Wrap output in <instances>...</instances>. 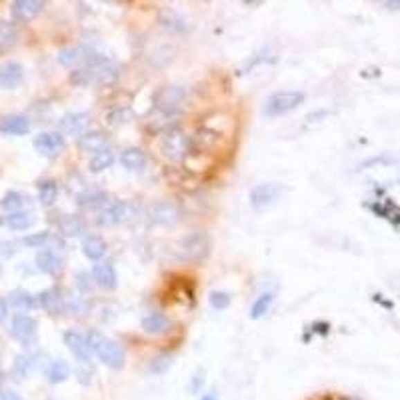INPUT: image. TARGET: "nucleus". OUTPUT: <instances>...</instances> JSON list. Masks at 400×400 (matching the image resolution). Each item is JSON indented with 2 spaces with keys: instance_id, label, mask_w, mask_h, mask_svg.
<instances>
[{
  "instance_id": "1",
  "label": "nucleus",
  "mask_w": 400,
  "mask_h": 400,
  "mask_svg": "<svg viewBox=\"0 0 400 400\" xmlns=\"http://www.w3.org/2000/svg\"><path fill=\"white\" fill-rule=\"evenodd\" d=\"M87 343L91 348L92 354H96L102 363L107 364L112 370H120L127 363V354L125 348L118 345L116 340H112L109 336H104L102 332L91 330L87 336Z\"/></svg>"
},
{
  "instance_id": "2",
  "label": "nucleus",
  "mask_w": 400,
  "mask_h": 400,
  "mask_svg": "<svg viewBox=\"0 0 400 400\" xmlns=\"http://www.w3.org/2000/svg\"><path fill=\"white\" fill-rule=\"evenodd\" d=\"M208 253H210V238L204 233H190L174 244V256L186 262L202 260L208 256Z\"/></svg>"
},
{
  "instance_id": "3",
  "label": "nucleus",
  "mask_w": 400,
  "mask_h": 400,
  "mask_svg": "<svg viewBox=\"0 0 400 400\" xmlns=\"http://www.w3.org/2000/svg\"><path fill=\"white\" fill-rule=\"evenodd\" d=\"M307 100L304 92L300 91H282L274 92L264 102V114L266 116H282L296 110Z\"/></svg>"
},
{
  "instance_id": "4",
  "label": "nucleus",
  "mask_w": 400,
  "mask_h": 400,
  "mask_svg": "<svg viewBox=\"0 0 400 400\" xmlns=\"http://www.w3.org/2000/svg\"><path fill=\"white\" fill-rule=\"evenodd\" d=\"M163 150L164 156H168V158L174 161V163H181V161H184V158L190 154V150H192L190 136L184 134L181 128H170L168 132H164Z\"/></svg>"
},
{
  "instance_id": "5",
  "label": "nucleus",
  "mask_w": 400,
  "mask_h": 400,
  "mask_svg": "<svg viewBox=\"0 0 400 400\" xmlns=\"http://www.w3.org/2000/svg\"><path fill=\"white\" fill-rule=\"evenodd\" d=\"M182 215H184L182 206L174 200H158L148 208V219L161 226H170L181 222Z\"/></svg>"
},
{
  "instance_id": "6",
  "label": "nucleus",
  "mask_w": 400,
  "mask_h": 400,
  "mask_svg": "<svg viewBox=\"0 0 400 400\" xmlns=\"http://www.w3.org/2000/svg\"><path fill=\"white\" fill-rule=\"evenodd\" d=\"M87 73H89V78H91V84H102V87H107V84H112V82L118 78L120 69H118L112 60H109V58L96 56V58H92L91 62H89Z\"/></svg>"
},
{
  "instance_id": "7",
  "label": "nucleus",
  "mask_w": 400,
  "mask_h": 400,
  "mask_svg": "<svg viewBox=\"0 0 400 400\" xmlns=\"http://www.w3.org/2000/svg\"><path fill=\"white\" fill-rule=\"evenodd\" d=\"M132 215V204L127 202V200H114V202H109L100 215H98V224L102 226H112V224H120L125 220L130 219Z\"/></svg>"
},
{
  "instance_id": "8",
  "label": "nucleus",
  "mask_w": 400,
  "mask_h": 400,
  "mask_svg": "<svg viewBox=\"0 0 400 400\" xmlns=\"http://www.w3.org/2000/svg\"><path fill=\"white\" fill-rule=\"evenodd\" d=\"M38 330V322L33 316H26V314H19L12 318V325H10V334L22 343V345H28L35 340Z\"/></svg>"
},
{
  "instance_id": "9",
  "label": "nucleus",
  "mask_w": 400,
  "mask_h": 400,
  "mask_svg": "<svg viewBox=\"0 0 400 400\" xmlns=\"http://www.w3.org/2000/svg\"><path fill=\"white\" fill-rule=\"evenodd\" d=\"M62 340H64V345L69 346V350L78 358V363L91 364L92 352L91 348H89V343H87L84 334H80L76 330H69V332H64Z\"/></svg>"
},
{
  "instance_id": "10",
  "label": "nucleus",
  "mask_w": 400,
  "mask_h": 400,
  "mask_svg": "<svg viewBox=\"0 0 400 400\" xmlns=\"http://www.w3.org/2000/svg\"><path fill=\"white\" fill-rule=\"evenodd\" d=\"M44 6H46V2H42V0H15L10 4L12 19L20 20V22L37 19L38 15L44 10Z\"/></svg>"
},
{
  "instance_id": "11",
  "label": "nucleus",
  "mask_w": 400,
  "mask_h": 400,
  "mask_svg": "<svg viewBox=\"0 0 400 400\" xmlns=\"http://www.w3.org/2000/svg\"><path fill=\"white\" fill-rule=\"evenodd\" d=\"M64 146V136L60 132H40L35 138V148L42 156H55Z\"/></svg>"
},
{
  "instance_id": "12",
  "label": "nucleus",
  "mask_w": 400,
  "mask_h": 400,
  "mask_svg": "<svg viewBox=\"0 0 400 400\" xmlns=\"http://www.w3.org/2000/svg\"><path fill=\"white\" fill-rule=\"evenodd\" d=\"M24 80V69L20 62H4L0 64V87L6 91H12L22 84Z\"/></svg>"
},
{
  "instance_id": "13",
  "label": "nucleus",
  "mask_w": 400,
  "mask_h": 400,
  "mask_svg": "<svg viewBox=\"0 0 400 400\" xmlns=\"http://www.w3.org/2000/svg\"><path fill=\"white\" fill-rule=\"evenodd\" d=\"M37 302L40 309H44L51 314H60L64 310V296L58 287H51V289L40 292L37 296Z\"/></svg>"
},
{
  "instance_id": "14",
  "label": "nucleus",
  "mask_w": 400,
  "mask_h": 400,
  "mask_svg": "<svg viewBox=\"0 0 400 400\" xmlns=\"http://www.w3.org/2000/svg\"><path fill=\"white\" fill-rule=\"evenodd\" d=\"M92 276H94V282H96L100 289H104V291H114L116 284H118V274H116V269H114L110 262H98V264H94Z\"/></svg>"
},
{
  "instance_id": "15",
  "label": "nucleus",
  "mask_w": 400,
  "mask_h": 400,
  "mask_svg": "<svg viewBox=\"0 0 400 400\" xmlns=\"http://www.w3.org/2000/svg\"><path fill=\"white\" fill-rule=\"evenodd\" d=\"M140 327L146 334H166L172 330V320L164 312H150L140 320Z\"/></svg>"
},
{
  "instance_id": "16",
  "label": "nucleus",
  "mask_w": 400,
  "mask_h": 400,
  "mask_svg": "<svg viewBox=\"0 0 400 400\" xmlns=\"http://www.w3.org/2000/svg\"><path fill=\"white\" fill-rule=\"evenodd\" d=\"M30 132V122L26 116L22 114H12V116H6L2 122H0V134H6V136H24Z\"/></svg>"
},
{
  "instance_id": "17",
  "label": "nucleus",
  "mask_w": 400,
  "mask_h": 400,
  "mask_svg": "<svg viewBox=\"0 0 400 400\" xmlns=\"http://www.w3.org/2000/svg\"><path fill=\"white\" fill-rule=\"evenodd\" d=\"M78 146L84 150V152H91L96 154L98 150H104L109 148V136L100 130H91V132H82L80 138H78Z\"/></svg>"
},
{
  "instance_id": "18",
  "label": "nucleus",
  "mask_w": 400,
  "mask_h": 400,
  "mask_svg": "<svg viewBox=\"0 0 400 400\" xmlns=\"http://www.w3.org/2000/svg\"><path fill=\"white\" fill-rule=\"evenodd\" d=\"M146 161H148L146 152L143 148H138V146H130L127 150H122V154H120V164H122V168H127L128 172L143 170Z\"/></svg>"
},
{
  "instance_id": "19",
  "label": "nucleus",
  "mask_w": 400,
  "mask_h": 400,
  "mask_svg": "<svg viewBox=\"0 0 400 400\" xmlns=\"http://www.w3.org/2000/svg\"><path fill=\"white\" fill-rule=\"evenodd\" d=\"M278 192H280L278 184H260L251 192V204L255 208H264V206L273 204V200H276Z\"/></svg>"
},
{
  "instance_id": "20",
  "label": "nucleus",
  "mask_w": 400,
  "mask_h": 400,
  "mask_svg": "<svg viewBox=\"0 0 400 400\" xmlns=\"http://www.w3.org/2000/svg\"><path fill=\"white\" fill-rule=\"evenodd\" d=\"M184 89L182 87H164L163 91L156 94V109L158 110H174L176 104L184 98Z\"/></svg>"
},
{
  "instance_id": "21",
  "label": "nucleus",
  "mask_w": 400,
  "mask_h": 400,
  "mask_svg": "<svg viewBox=\"0 0 400 400\" xmlns=\"http://www.w3.org/2000/svg\"><path fill=\"white\" fill-rule=\"evenodd\" d=\"M91 116L87 112H69L62 116L60 120V128L66 132V134H82L87 127H89V120Z\"/></svg>"
},
{
  "instance_id": "22",
  "label": "nucleus",
  "mask_w": 400,
  "mask_h": 400,
  "mask_svg": "<svg viewBox=\"0 0 400 400\" xmlns=\"http://www.w3.org/2000/svg\"><path fill=\"white\" fill-rule=\"evenodd\" d=\"M58 230L62 237H80L87 233V222L76 217V215H64L62 219L58 220Z\"/></svg>"
},
{
  "instance_id": "23",
  "label": "nucleus",
  "mask_w": 400,
  "mask_h": 400,
  "mask_svg": "<svg viewBox=\"0 0 400 400\" xmlns=\"http://www.w3.org/2000/svg\"><path fill=\"white\" fill-rule=\"evenodd\" d=\"M35 264H37V269L40 273L51 274V276L62 269V260H60V256L56 255L55 251H40L37 255Z\"/></svg>"
},
{
  "instance_id": "24",
  "label": "nucleus",
  "mask_w": 400,
  "mask_h": 400,
  "mask_svg": "<svg viewBox=\"0 0 400 400\" xmlns=\"http://www.w3.org/2000/svg\"><path fill=\"white\" fill-rule=\"evenodd\" d=\"M82 253L89 260L98 262L100 258H104V255L109 253V244L100 237H89L82 242Z\"/></svg>"
},
{
  "instance_id": "25",
  "label": "nucleus",
  "mask_w": 400,
  "mask_h": 400,
  "mask_svg": "<svg viewBox=\"0 0 400 400\" xmlns=\"http://www.w3.org/2000/svg\"><path fill=\"white\" fill-rule=\"evenodd\" d=\"M220 140L222 138H220L219 132H212L208 128H200V130H197L194 138H190V146H197L200 150H212Z\"/></svg>"
},
{
  "instance_id": "26",
  "label": "nucleus",
  "mask_w": 400,
  "mask_h": 400,
  "mask_svg": "<svg viewBox=\"0 0 400 400\" xmlns=\"http://www.w3.org/2000/svg\"><path fill=\"white\" fill-rule=\"evenodd\" d=\"M71 376V364L66 361H55L46 368V381L51 384H60Z\"/></svg>"
},
{
  "instance_id": "27",
  "label": "nucleus",
  "mask_w": 400,
  "mask_h": 400,
  "mask_svg": "<svg viewBox=\"0 0 400 400\" xmlns=\"http://www.w3.org/2000/svg\"><path fill=\"white\" fill-rule=\"evenodd\" d=\"M112 163H114L112 150H110V148H104V150H98L96 154H92L89 168H91L92 172H104V170H109L110 166H112Z\"/></svg>"
},
{
  "instance_id": "28",
  "label": "nucleus",
  "mask_w": 400,
  "mask_h": 400,
  "mask_svg": "<svg viewBox=\"0 0 400 400\" xmlns=\"http://www.w3.org/2000/svg\"><path fill=\"white\" fill-rule=\"evenodd\" d=\"M6 224L12 230H26L35 224V217L26 210H17V212H10L6 217Z\"/></svg>"
},
{
  "instance_id": "29",
  "label": "nucleus",
  "mask_w": 400,
  "mask_h": 400,
  "mask_svg": "<svg viewBox=\"0 0 400 400\" xmlns=\"http://www.w3.org/2000/svg\"><path fill=\"white\" fill-rule=\"evenodd\" d=\"M15 44H17V28L10 22L0 19V53L10 51Z\"/></svg>"
},
{
  "instance_id": "30",
  "label": "nucleus",
  "mask_w": 400,
  "mask_h": 400,
  "mask_svg": "<svg viewBox=\"0 0 400 400\" xmlns=\"http://www.w3.org/2000/svg\"><path fill=\"white\" fill-rule=\"evenodd\" d=\"M273 300H274L273 292H262L260 296H256V300L253 302V307H251V318H253V320L262 318V316L269 312V309H271Z\"/></svg>"
},
{
  "instance_id": "31",
  "label": "nucleus",
  "mask_w": 400,
  "mask_h": 400,
  "mask_svg": "<svg viewBox=\"0 0 400 400\" xmlns=\"http://www.w3.org/2000/svg\"><path fill=\"white\" fill-rule=\"evenodd\" d=\"M56 199H58V184H56V181H42L38 184V200L44 206L55 204Z\"/></svg>"
},
{
  "instance_id": "32",
  "label": "nucleus",
  "mask_w": 400,
  "mask_h": 400,
  "mask_svg": "<svg viewBox=\"0 0 400 400\" xmlns=\"http://www.w3.org/2000/svg\"><path fill=\"white\" fill-rule=\"evenodd\" d=\"M33 366H35V354H30V352H22V354H19V356L15 358L12 372H15V376H19V379H26V376H28V372L33 370Z\"/></svg>"
},
{
  "instance_id": "33",
  "label": "nucleus",
  "mask_w": 400,
  "mask_h": 400,
  "mask_svg": "<svg viewBox=\"0 0 400 400\" xmlns=\"http://www.w3.org/2000/svg\"><path fill=\"white\" fill-rule=\"evenodd\" d=\"M174 363V354L172 352H161V354H156L150 364H148V372L150 374H164L170 366Z\"/></svg>"
},
{
  "instance_id": "34",
  "label": "nucleus",
  "mask_w": 400,
  "mask_h": 400,
  "mask_svg": "<svg viewBox=\"0 0 400 400\" xmlns=\"http://www.w3.org/2000/svg\"><path fill=\"white\" fill-rule=\"evenodd\" d=\"M10 307L17 310H30L38 307L37 298L24 291H17L10 294Z\"/></svg>"
},
{
  "instance_id": "35",
  "label": "nucleus",
  "mask_w": 400,
  "mask_h": 400,
  "mask_svg": "<svg viewBox=\"0 0 400 400\" xmlns=\"http://www.w3.org/2000/svg\"><path fill=\"white\" fill-rule=\"evenodd\" d=\"M109 202V194L107 192H84L78 197V206L82 208H96V206H102Z\"/></svg>"
},
{
  "instance_id": "36",
  "label": "nucleus",
  "mask_w": 400,
  "mask_h": 400,
  "mask_svg": "<svg viewBox=\"0 0 400 400\" xmlns=\"http://www.w3.org/2000/svg\"><path fill=\"white\" fill-rule=\"evenodd\" d=\"M24 194L22 192H17V190H10V192H6L2 200H0V206L4 208V210H10V212H17V210H22V206H24Z\"/></svg>"
},
{
  "instance_id": "37",
  "label": "nucleus",
  "mask_w": 400,
  "mask_h": 400,
  "mask_svg": "<svg viewBox=\"0 0 400 400\" xmlns=\"http://www.w3.org/2000/svg\"><path fill=\"white\" fill-rule=\"evenodd\" d=\"M51 240H53V235L44 230V233H37V235L24 237L22 238V244H24V246H30V248H44Z\"/></svg>"
},
{
  "instance_id": "38",
  "label": "nucleus",
  "mask_w": 400,
  "mask_h": 400,
  "mask_svg": "<svg viewBox=\"0 0 400 400\" xmlns=\"http://www.w3.org/2000/svg\"><path fill=\"white\" fill-rule=\"evenodd\" d=\"M208 300H210V307L215 310H224L230 307V296H228V292L224 291L210 292Z\"/></svg>"
},
{
  "instance_id": "39",
  "label": "nucleus",
  "mask_w": 400,
  "mask_h": 400,
  "mask_svg": "<svg viewBox=\"0 0 400 400\" xmlns=\"http://www.w3.org/2000/svg\"><path fill=\"white\" fill-rule=\"evenodd\" d=\"M128 118H130V112L127 109H114L107 114V122L110 127H120V125L128 122Z\"/></svg>"
},
{
  "instance_id": "40",
  "label": "nucleus",
  "mask_w": 400,
  "mask_h": 400,
  "mask_svg": "<svg viewBox=\"0 0 400 400\" xmlns=\"http://www.w3.org/2000/svg\"><path fill=\"white\" fill-rule=\"evenodd\" d=\"M80 55H82L80 48H66V51H62L58 55V62L60 64H73V62H76L80 58Z\"/></svg>"
},
{
  "instance_id": "41",
  "label": "nucleus",
  "mask_w": 400,
  "mask_h": 400,
  "mask_svg": "<svg viewBox=\"0 0 400 400\" xmlns=\"http://www.w3.org/2000/svg\"><path fill=\"white\" fill-rule=\"evenodd\" d=\"M202 382H204V376H202V372H199V374L194 376V381H190V384H188V392H190V394L199 392V388L202 386Z\"/></svg>"
},
{
  "instance_id": "42",
  "label": "nucleus",
  "mask_w": 400,
  "mask_h": 400,
  "mask_svg": "<svg viewBox=\"0 0 400 400\" xmlns=\"http://www.w3.org/2000/svg\"><path fill=\"white\" fill-rule=\"evenodd\" d=\"M0 400H24L20 397L19 392H15V390H10V388H2L0 390Z\"/></svg>"
},
{
  "instance_id": "43",
  "label": "nucleus",
  "mask_w": 400,
  "mask_h": 400,
  "mask_svg": "<svg viewBox=\"0 0 400 400\" xmlns=\"http://www.w3.org/2000/svg\"><path fill=\"white\" fill-rule=\"evenodd\" d=\"M6 314H8V304H6L4 298H0V322L6 318Z\"/></svg>"
},
{
  "instance_id": "44",
  "label": "nucleus",
  "mask_w": 400,
  "mask_h": 400,
  "mask_svg": "<svg viewBox=\"0 0 400 400\" xmlns=\"http://www.w3.org/2000/svg\"><path fill=\"white\" fill-rule=\"evenodd\" d=\"M384 6H390V10H397L400 6V2H384Z\"/></svg>"
},
{
  "instance_id": "45",
  "label": "nucleus",
  "mask_w": 400,
  "mask_h": 400,
  "mask_svg": "<svg viewBox=\"0 0 400 400\" xmlns=\"http://www.w3.org/2000/svg\"><path fill=\"white\" fill-rule=\"evenodd\" d=\"M202 400H219V399H217L215 394H206V397H204V399H202Z\"/></svg>"
},
{
  "instance_id": "46",
  "label": "nucleus",
  "mask_w": 400,
  "mask_h": 400,
  "mask_svg": "<svg viewBox=\"0 0 400 400\" xmlns=\"http://www.w3.org/2000/svg\"><path fill=\"white\" fill-rule=\"evenodd\" d=\"M2 384H4V374H2V370H0V390H2Z\"/></svg>"
},
{
  "instance_id": "47",
  "label": "nucleus",
  "mask_w": 400,
  "mask_h": 400,
  "mask_svg": "<svg viewBox=\"0 0 400 400\" xmlns=\"http://www.w3.org/2000/svg\"><path fill=\"white\" fill-rule=\"evenodd\" d=\"M343 400H361V399H356V397H345Z\"/></svg>"
},
{
  "instance_id": "48",
  "label": "nucleus",
  "mask_w": 400,
  "mask_h": 400,
  "mask_svg": "<svg viewBox=\"0 0 400 400\" xmlns=\"http://www.w3.org/2000/svg\"><path fill=\"white\" fill-rule=\"evenodd\" d=\"M2 222H4V220H2V219H0V224H2Z\"/></svg>"
}]
</instances>
